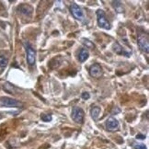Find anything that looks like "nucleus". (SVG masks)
Instances as JSON below:
<instances>
[{"label": "nucleus", "mask_w": 149, "mask_h": 149, "mask_svg": "<svg viewBox=\"0 0 149 149\" xmlns=\"http://www.w3.org/2000/svg\"><path fill=\"white\" fill-rule=\"evenodd\" d=\"M0 106L8 108H21L23 104L20 101L8 98V97H2L0 98Z\"/></svg>", "instance_id": "obj_1"}, {"label": "nucleus", "mask_w": 149, "mask_h": 149, "mask_svg": "<svg viewBox=\"0 0 149 149\" xmlns=\"http://www.w3.org/2000/svg\"><path fill=\"white\" fill-rule=\"evenodd\" d=\"M97 20H98V24L100 28L105 29V30H110L111 28L110 22H109L106 19L105 12L102 9L97 10Z\"/></svg>", "instance_id": "obj_2"}, {"label": "nucleus", "mask_w": 149, "mask_h": 149, "mask_svg": "<svg viewBox=\"0 0 149 149\" xmlns=\"http://www.w3.org/2000/svg\"><path fill=\"white\" fill-rule=\"evenodd\" d=\"M138 45L139 48L146 54L149 53V37L147 33H140L138 35Z\"/></svg>", "instance_id": "obj_3"}, {"label": "nucleus", "mask_w": 149, "mask_h": 149, "mask_svg": "<svg viewBox=\"0 0 149 149\" xmlns=\"http://www.w3.org/2000/svg\"><path fill=\"white\" fill-rule=\"evenodd\" d=\"M24 46L26 49V56H27L28 64L30 65H33L35 64V61H36V52L29 42H25Z\"/></svg>", "instance_id": "obj_4"}, {"label": "nucleus", "mask_w": 149, "mask_h": 149, "mask_svg": "<svg viewBox=\"0 0 149 149\" xmlns=\"http://www.w3.org/2000/svg\"><path fill=\"white\" fill-rule=\"evenodd\" d=\"M72 119L73 121H74L77 123H83L84 122V116L85 112L81 108L79 107H74L72 110Z\"/></svg>", "instance_id": "obj_5"}, {"label": "nucleus", "mask_w": 149, "mask_h": 149, "mask_svg": "<svg viewBox=\"0 0 149 149\" xmlns=\"http://www.w3.org/2000/svg\"><path fill=\"white\" fill-rule=\"evenodd\" d=\"M70 11H71V13L74 16V19H79V20L83 19V18H84L83 11L81 10V8L78 7V5H77L76 3H72L71 4V6H70Z\"/></svg>", "instance_id": "obj_6"}, {"label": "nucleus", "mask_w": 149, "mask_h": 149, "mask_svg": "<svg viewBox=\"0 0 149 149\" xmlns=\"http://www.w3.org/2000/svg\"><path fill=\"white\" fill-rule=\"evenodd\" d=\"M89 74L91 77H96V78H99L102 76V68L99 64H94L90 66L89 68Z\"/></svg>", "instance_id": "obj_7"}, {"label": "nucleus", "mask_w": 149, "mask_h": 149, "mask_svg": "<svg viewBox=\"0 0 149 149\" xmlns=\"http://www.w3.org/2000/svg\"><path fill=\"white\" fill-rule=\"evenodd\" d=\"M119 122L117 121V120L115 118H113V117H111V118H109L107 120V122H106V127L109 131H111V132H114V131H117L119 129Z\"/></svg>", "instance_id": "obj_8"}, {"label": "nucleus", "mask_w": 149, "mask_h": 149, "mask_svg": "<svg viewBox=\"0 0 149 149\" xmlns=\"http://www.w3.org/2000/svg\"><path fill=\"white\" fill-rule=\"evenodd\" d=\"M19 12L24 16H29L30 17L32 13V8L29 5H21L19 7Z\"/></svg>", "instance_id": "obj_9"}, {"label": "nucleus", "mask_w": 149, "mask_h": 149, "mask_svg": "<svg viewBox=\"0 0 149 149\" xmlns=\"http://www.w3.org/2000/svg\"><path fill=\"white\" fill-rule=\"evenodd\" d=\"M113 50L115 51V53H117L118 54L124 55V56H126V57H130V56H131V53H128V52H126V51L122 47V45H120L118 42L114 43V45H113Z\"/></svg>", "instance_id": "obj_10"}, {"label": "nucleus", "mask_w": 149, "mask_h": 149, "mask_svg": "<svg viewBox=\"0 0 149 149\" xmlns=\"http://www.w3.org/2000/svg\"><path fill=\"white\" fill-rule=\"evenodd\" d=\"M88 56H89V54H88V50H86V49H81V50H80V53L78 54V59H79L80 62L84 63L86 60L88 58Z\"/></svg>", "instance_id": "obj_11"}, {"label": "nucleus", "mask_w": 149, "mask_h": 149, "mask_svg": "<svg viewBox=\"0 0 149 149\" xmlns=\"http://www.w3.org/2000/svg\"><path fill=\"white\" fill-rule=\"evenodd\" d=\"M90 113H91V117L93 118L94 121H97V120L99 119L100 114V107L92 108V109H91V111H90Z\"/></svg>", "instance_id": "obj_12"}, {"label": "nucleus", "mask_w": 149, "mask_h": 149, "mask_svg": "<svg viewBox=\"0 0 149 149\" xmlns=\"http://www.w3.org/2000/svg\"><path fill=\"white\" fill-rule=\"evenodd\" d=\"M4 89L7 91V92L10 93V94H16L15 91H17V88L14 87L12 84H10L8 82L4 84Z\"/></svg>", "instance_id": "obj_13"}, {"label": "nucleus", "mask_w": 149, "mask_h": 149, "mask_svg": "<svg viewBox=\"0 0 149 149\" xmlns=\"http://www.w3.org/2000/svg\"><path fill=\"white\" fill-rule=\"evenodd\" d=\"M8 60L7 57L0 55V67H6L8 65Z\"/></svg>", "instance_id": "obj_14"}, {"label": "nucleus", "mask_w": 149, "mask_h": 149, "mask_svg": "<svg viewBox=\"0 0 149 149\" xmlns=\"http://www.w3.org/2000/svg\"><path fill=\"white\" fill-rule=\"evenodd\" d=\"M41 119L43 122H51L52 119H53V116L51 114H46V113H42L41 115Z\"/></svg>", "instance_id": "obj_15"}, {"label": "nucleus", "mask_w": 149, "mask_h": 149, "mask_svg": "<svg viewBox=\"0 0 149 149\" xmlns=\"http://www.w3.org/2000/svg\"><path fill=\"white\" fill-rule=\"evenodd\" d=\"M114 5H117L116 7V10L118 11V12H122L123 11V7H122V3L120 1H115V2H112Z\"/></svg>", "instance_id": "obj_16"}, {"label": "nucleus", "mask_w": 149, "mask_h": 149, "mask_svg": "<svg viewBox=\"0 0 149 149\" xmlns=\"http://www.w3.org/2000/svg\"><path fill=\"white\" fill-rule=\"evenodd\" d=\"M134 149H147L146 146L144 144H141V143H140V144H134Z\"/></svg>", "instance_id": "obj_17"}, {"label": "nucleus", "mask_w": 149, "mask_h": 149, "mask_svg": "<svg viewBox=\"0 0 149 149\" xmlns=\"http://www.w3.org/2000/svg\"><path fill=\"white\" fill-rule=\"evenodd\" d=\"M82 99L83 100H88L89 98H90V95H89V93L88 92H84V93H82Z\"/></svg>", "instance_id": "obj_18"}, {"label": "nucleus", "mask_w": 149, "mask_h": 149, "mask_svg": "<svg viewBox=\"0 0 149 149\" xmlns=\"http://www.w3.org/2000/svg\"><path fill=\"white\" fill-rule=\"evenodd\" d=\"M136 139H146V135L144 134H137L136 135Z\"/></svg>", "instance_id": "obj_19"}, {"label": "nucleus", "mask_w": 149, "mask_h": 149, "mask_svg": "<svg viewBox=\"0 0 149 149\" xmlns=\"http://www.w3.org/2000/svg\"><path fill=\"white\" fill-rule=\"evenodd\" d=\"M0 119H2V115H1V114H0Z\"/></svg>", "instance_id": "obj_20"}]
</instances>
